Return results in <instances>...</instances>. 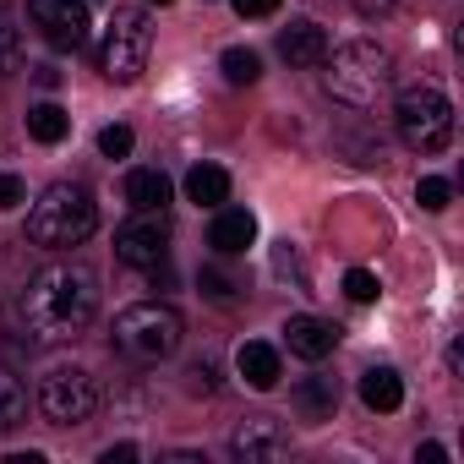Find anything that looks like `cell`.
Wrapping results in <instances>:
<instances>
[{
  "mask_svg": "<svg viewBox=\"0 0 464 464\" xmlns=\"http://www.w3.org/2000/svg\"><path fill=\"white\" fill-rule=\"evenodd\" d=\"M344 295H350L355 306H372V301H377V274H366V268H350V274H344Z\"/></svg>",
  "mask_w": 464,
  "mask_h": 464,
  "instance_id": "24",
  "label": "cell"
},
{
  "mask_svg": "<svg viewBox=\"0 0 464 464\" xmlns=\"http://www.w3.org/2000/svg\"><path fill=\"white\" fill-rule=\"evenodd\" d=\"M28 17L50 50H77L88 39V0H28Z\"/></svg>",
  "mask_w": 464,
  "mask_h": 464,
  "instance_id": "9",
  "label": "cell"
},
{
  "mask_svg": "<svg viewBox=\"0 0 464 464\" xmlns=\"http://www.w3.org/2000/svg\"><path fill=\"white\" fill-rule=\"evenodd\" d=\"M279 0H236V17H274Z\"/></svg>",
  "mask_w": 464,
  "mask_h": 464,
  "instance_id": "28",
  "label": "cell"
},
{
  "mask_svg": "<svg viewBox=\"0 0 464 464\" xmlns=\"http://www.w3.org/2000/svg\"><path fill=\"white\" fill-rule=\"evenodd\" d=\"M285 344H290L301 361H323V355H334L339 328L323 323V317H290V323H285Z\"/></svg>",
  "mask_w": 464,
  "mask_h": 464,
  "instance_id": "12",
  "label": "cell"
},
{
  "mask_svg": "<svg viewBox=\"0 0 464 464\" xmlns=\"http://www.w3.org/2000/svg\"><path fill=\"white\" fill-rule=\"evenodd\" d=\"M191 377H197V388H208V393H213V388H218V382H213V377H218V372H213V366H208V361H202V366H191Z\"/></svg>",
  "mask_w": 464,
  "mask_h": 464,
  "instance_id": "31",
  "label": "cell"
},
{
  "mask_svg": "<svg viewBox=\"0 0 464 464\" xmlns=\"http://www.w3.org/2000/svg\"><path fill=\"white\" fill-rule=\"evenodd\" d=\"M93 312H99V279L77 263H55V268L34 274L23 290V323L44 344L77 339L93 323Z\"/></svg>",
  "mask_w": 464,
  "mask_h": 464,
  "instance_id": "1",
  "label": "cell"
},
{
  "mask_svg": "<svg viewBox=\"0 0 464 464\" xmlns=\"http://www.w3.org/2000/svg\"><path fill=\"white\" fill-rule=\"evenodd\" d=\"M229 453L241 464H279L290 453V431L274 415H246L236 431H229Z\"/></svg>",
  "mask_w": 464,
  "mask_h": 464,
  "instance_id": "10",
  "label": "cell"
},
{
  "mask_svg": "<svg viewBox=\"0 0 464 464\" xmlns=\"http://www.w3.org/2000/svg\"><path fill=\"white\" fill-rule=\"evenodd\" d=\"M131 142H137L131 126H104V131H99V153H104V159H126Z\"/></svg>",
  "mask_w": 464,
  "mask_h": 464,
  "instance_id": "26",
  "label": "cell"
},
{
  "mask_svg": "<svg viewBox=\"0 0 464 464\" xmlns=\"http://www.w3.org/2000/svg\"><path fill=\"white\" fill-rule=\"evenodd\" d=\"M420 459H431V464H437V459H448V448H442V442H420Z\"/></svg>",
  "mask_w": 464,
  "mask_h": 464,
  "instance_id": "33",
  "label": "cell"
},
{
  "mask_svg": "<svg viewBox=\"0 0 464 464\" xmlns=\"http://www.w3.org/2000/svg\"><path fill=\"white\" fill-rule=\"evenodd\" d=\"M448 197H453V186H448L442 175H426V180L415 186V202H420L426 213H442V208H448Z\"/></svg>",
  "mask_w": 464,
  "mask_h": 464,
  "instance_id": "23",
  "label": "cell"
},
{
  "mask_svg": "<svg viewBox=\"0 0 464 464\" xmlns=\"http://www.w3.org/2000/svg\"><path fill=\"white\" fill-rule=\"evenodd\" d=\"M23 420H28V388L12 372H0V431H17Z\"/></svg>",
  "mask_w": 464,
  "mask_h": 464,
  "instance_id": "20",
  "label": "cell"
},
{
  "mask_svg": "<svg viewBox=\"0 0 464 464\" xmlns=\"http://www.w3.org/2000/svg\"><path fill=\"white\" fill-rule=\"evenodd\" d=\"M66 131H72V115H66L61 104H34V110H28V137H34V142L55 148Z\"/></svg>",
  "mask_w": 464,
  "mask_h": 464,
  "instance_id": "19",
  "label": "cell"
},
{
  "mask_svg": "<svg viewBox=\"0 0 464 464\" xmlns=\"http://www.w3.org/2000/svg\"><path fill=\"white\" fill-rule=\"evenodd\" d=\"M236 372L246 377V388L268 393V388H279V350H274V344H263V339H252V344H241V350H236Z\"/></svg>",
  "mask_w": 464,
  "mask_h": 464,
  "instance_id": "14",
  "label": "cell"
},
{
  "mask_svg": "<svg viewBox=\"0 0 464 464\" xmlns=\"http://www.w3.org/2000/svg\"><path fill=\"white\" fill-rule=\"evenodd\" d=\"M23 66V39L12 28V17H0V72H17Z\"/></svg>",
  "mask_w": 464,
  "mask_h": 464,
  "instance_id": "25",
  "label": "cell"
},
{
  "mask_svg": "<svg viewBox=\"0 0 464 464\" xmlns=\"http://www.w3.org/2000/svg\"><path fill=\"white\" fill-rule=\"evenodd\" d=\"M180 312L175 306H159V301H142V306H126L115 317V350L131 355V361H164L180 350Z\"/></svg>",
  "mask_w": 464,
  "mask_h": 464,
  "instance_id": "6",
  "label": "cell"
},
{
  "mask_svg": "<svg viewBox=\"0 0 464 464\" xmlns=\"http://www.w3.org/2000/svg\"><path fill=\"white\" fill-rule=\"evenodd\" d=\"M197 285H202V295H208V301H218V306H229V301H236V290H241L236 279H229L224 268H213V263L197 274Z\"/></svg>",
  "mask_w": 464,
  "mask_h": 464,
  "instance_id": "22",
  "label": "cell"
},
{
  "mask_svg": "<svg viewBox=\"0 0 464 464\" xmlns=\"http://www.w3.org/2000/svg\"><path fill=\"white\" fill-rule=\"evenodd\" d=\"M186 197H191L197 208H224V197H229V175H224L218 164H197V169L186 175Z\"/></svg>",
  "mask_w": 464,
  "mask_h": 464,
  "instance_id": "18",
  "label": "cell"
},
{
  "mask_svg": "<svg viewBox=\"0 0 464 464\" xmlns=\"http://www.w3.org/2000/svg\"><path fill=\"white\" fill-rule=\"evenodd\" d=\"M39 410L50 426H82L93 410H99V388L82 366H55L44 382H39Z\"/></svg>",
  "mask_w": 464,
  "mask_h": 464,
  "instance_id": "7",
  "label": "cell"
},
{
  "mask_svg": "<svg viewBox=\"0 0 464 464\" xmlns=\"http://www.w3.org/2000/svg\"><path fill=\"white\" fill-rule=\"evenodd\" d=\"M361 404L377 410V415L399 410V404H404V382H399V372H393V366H372V372L361 377Z\"/></svg>",
  "mask_w": 464,
  "mask_h": 464,
  "instance_id": "15",
  "label": "cell"
},
{
  "mask_svg": "<svg viewBox=\"0 0 464 464\" xmlns=\"http://www.w3.org/2000/svg\"><path fill=\"white\" fill-rule=\"evenodd\" d=\"M115 257H121L126 268L159 274L164 257H169V224H164V213H142V218L121 224V229H115Z\"/></svg>",
  "mask_w": 464,
  "mask_h": 464,
  "instance_id": "8",
  "label": "cell"
},
{
  "mask_svg": "<svg viewBox=\"0 0 464 464\" xmlns=\"http://www.w3.org/2000/svg\"><path fill=\"white\" fill-rule=\"evenodd\" d=\"M93 229H99V202H93L88 186L61 180L28 208V241L44 246V252H72V246H82L93 236Z\"/></svg>",
  "mask_w": 464,
  "mask_h": 464,
  "instance_id": "2",
  "label": "cell"
},
{
  "mask_svg": "<svg viewBox=\"0 0 464 464\" xmlns=\"http://www.w3.org/2000/svg\"><path fill=\"white\" fill-rule=\"evenodd\" d=\"M257 241V218L246 208H218L213 213V229H208V246L218 257H246V246Z\"/></svg>",
  "mask_w": 464,
  "mask_h": 464,
  "instance_id": "11",
  "label": "cell"
},
{
  "mask_svg": "<svg viewBox=\"0 0 464 464\" xmlns=\"http://www.w3.org/2000/svg\"><path fill=\"white\" fill-rule=\"evenodd\" d=\"M350 6H355L361 17H388V12L399 6V0H350Z\"/></svg>",
  "mask_w": 464,
  "mask_h": 464,
  "instance_id": "30",
  "label": "cell"
},
{
  "mask_svg": "<svg viewBox=\"0 0 464 464\" xmlns=\"http://www.w3.org/2000/svg\"><path fill=\"white\" fill-rule=\"evenodd\" d=\"M295 410H301V420H334V410H339V382L334 377H306L301 388H295Z\"/></svg>",
  "mask_w": 464,
  "mask_h": 464,
  "instance_id": "16",
  "label": "cell"
},
{
  "mask_svg": "<svg viewBox=\"0 0 464 464\" xmlns=\"http://www.w3.org/2000/svg\"><path fill=\"white\" fill-rule=\"evenodd\" d=\"M218 66H224V77L236 82V88H252V82L263 77V61H257V50H241V44H236V50H224V55H218Z\"/></svg>",
  "mask_w": 464,
  "mask_h": 464,
  "instance_id": "21",
  "label": "cell"
},
{
  "mask_svg": "<svg viewBox=\"0 0 464 464\" xmlns=\"http://www.w3.org/2000/svg\"><path fill=\"white\" fill-rule=\"evenodd\" d=\"M34 77H39V88H55V82H61V72H55V66H39Z\"/></svg>",
  "mask_w": 464,
  "mask_h": 464,
  "instance_id": "32",
  "label": "cell"
},
{
  "mask_svg": "<svg viewBox=\"0 0 464 464\" xmlns=\"http://www.w3.org/2000/svg\"><path fill=\"white\" fill-rule=\"evenodd\" d=\"M131 459H137V442H115L99 453V464H131Z\"/></svg>",
  "mask_w": 464,
  "mask_h": 464,
  "instance_id": "29",
  "label": "cell"
},
{
  "mask_svg": "<svg viewBox=\"0 0 464 464\" xmlns=\"http://www.w3.org/2000/svg\"><path fill=\"white\" fill-rule=\"evenodd\" d=\"M279 55H285L290 66H323V55H328V34H323L317 23H290V28L279 34Z\"/></svg>",
  "mask_w": 464,
  "mask_h": 464,
  "instance_id": "13",
  "label": "cell"
},
{
  "mask_svg": "<svg viewBox=\"0 0 464 464\" xmlns=\"http://www.w3.org/2000/svg\"><path fill=\"white\" fill-rule=\"evenodd\" d=\"M148 55H153V23H148V12L115 6L110 28H104V44H99V72L110 82H137L148 72Z\"/></svg>",
  "mask_w": 464,
  "mask_h": 464,
  "instance_id": "4",
  "label": "cell"
},
{
  "mask_svg": "<svg viewBox=\"0 0 464 464\" xmlns=\"http://www.w3.org/2000/svg\"><path fill=\"white\" fill-rule=\"evenodd\" d=\"M323 61H328L323 88H328L339 104H350V110H372V104L393 88V55H388L382 44H372V39H350V44H339V50L323 55Z\"/></svg>",
  "mask_w": 464,
  "mask_h": 464,
  "instance_id": "3",
  "label": "cell"
},
{
  "mask_svg": "<svg viewBox=\"0 0 464 464\" xmlns=\"http://www.w3.org/2000/svg\"><path fill=\"white\" fill-rule=\"evenodd\" d=\"M28 191H23V180L17 175H0V213H6V208H17Z\"/></svg>",
  "mask_w": 464,
  "mask_h": 464,
  "instance_id": "27",
  "label": "cell"
},
{
  "mask_svg": "<svg viewBox=\"0 0 464 464\" xmlns=\"http://www.w3.org/2000/svg\"><path fill=\"white\" fill-rule=\"evenodd\" d=\"M393 126H399V142L415 148V153H442L453 142V104L420 82V88H404L399 104H393Z\"/></svg>",
  "mask_w": 464,
  "mask_h": 464,
  "instance_id": "5",
  "label": "cell"
},
{
  "mask_svg": "<svg viewBox=\"0 0 464 464\" xmlns=\"http://www.w3.org/2000/svg\"><path fill=\"white\" fill-rule=\"evenodd\" d=\"M148 6H169V0H148Z\"/></svg>",
  "mask_w": 464,
  "mask_h": 464,
  "instance_id": "34",
  "label": "cell"
},
{
  "mask_svg": "<svg viewBox=\"0 0 464 464\" xmlns=\"http://www.w3.org/2000/svg\"><path fill=\"white\" fill-rule=\"evenodd\" d=\"M126 202H131L137 213H164V208H169V180H164L159 169H131V175H126Z\"/></svg>",
  "mask_w": 464,
  "mask_h": 464,
  "instance_id": "17",
  "label": "cell"
}]
</instances>
